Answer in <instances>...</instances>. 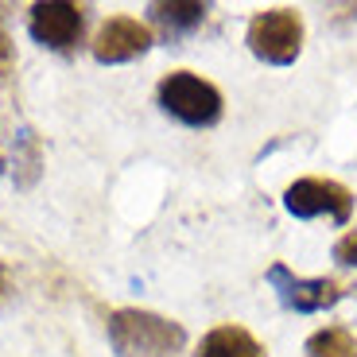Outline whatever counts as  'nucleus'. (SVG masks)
<instances>
[{"mask_svg": "<svg viewBox=\"0 0 357 357\" xmlns=\"http://www.w3.org/2000/svg\"><path fill=\"white\" fill-rule=\"evenodd\" d=\"M109 346L116 357H178V349L187 346V331L155 311L121 307L109 314Z\"/></svg>", "mask_w": 357, "mask_h": 357, "instance_id": "1", "label": "nucleus"}, {"mask_svg": "<svg viewBox=\"0 0 357 357\" xmlns=\"http://www.w3.org/2000/svg\"><path fill=\"white\" fill-rule=\"evenodd\" d=\"M155 101L167 116L187 128H210L222 121V93L214 82L198 78L190 70H171L155 86Z\"/></svg>", "mask_w": 357, "mask_h": 357, "instance_id": "2", "label": "nucleus"}, {"mask_svg": "<svg viewBox=\"0 0 357 357\" xmlns=\"http://www.w3.org/2000/svg\"><path fill=\"white\" fill-rule=\"evenodd\" d=\"M249 51L260 63L287 66L303 51V20L295 8H268L249 20Z\"/></svg>", "mask_w": 357, "mask_h": 357, "instance_id": "3", "label": "nucleus"}, {"mask_svg": "<svg viewBox=\"0 0 357 357\" xmlns=\"http://www.w3.org/2000/svg\"><path fill=\"white\" fill-rule=\"evenodd\" d=\"M284 210L291 218H331L346 225L354 218V195L334 178H295L284 190Z\"/></svg>", "mask_w": 357, "mask_h": 357, "instance_id": "4", "label": "nucleus"}, {"mask_svg": "<svg viewBox=\"0 0 357 357\" xmlns=\"http://www.w3.org/2000/svg\"><path fill=\"white\" fill-rule=\"evenodd\" d=\"M268 284L276 291V299L287 307V311H299V314H314V311H326L334 307L338 299H346L354 287L342 284V280H307V276H295L287 264H272L268 268Z\"/></svg>", "mask_w": 357, "mask_h": 357, "instance_id": "5", "label": "nucleus"}, {"mask_svg": "<svg viewBox=\"0 0 357 357\" xmlns=\"http://www.w3.org/2000/svg\"><path fill=\"white\" fill-rule=\"evenodd\" d=\"M27 31L39 47L59 54H74L86 39V8L78 4H63V0H47V4H31L27 16Z\"/></svg>", "mask_w": 357, "mask_h": 357, "instance_id": "6", "label": "nucleus"}, {"mask_svg": "<svg viewBox=\"0 0 357 357\" xmlns=\"http://www.w3.org/2000/svg\"><path fill=\"white\" fill-rule=\"evenodd\" d=\"M148 47H152V27L132 20V16H113V20H105L101 31L93 36V59L105 63V66L132 63V59H140Z\"/></svg>", "mask_w": 357, "mask_h": 357, "instance_id": "7", "label": "nucleus"}, {"mask_svg": "<svg viewBox=\"0 0 357 357\" xmlns=\"http://www.w3.org/2000/svg\"><path fill=\"white\" fill-rule=\"evenodd\" d=\"M206 12H210V4H178V0H155V4H148V16H152V24L160 27V36L167 43L195 36L198 27L206 24Z\"/></svg>", "mask_w": 357, "mask_h": 357, "instance_id": "8", "label": "nucleus"}, {"mask_svg": "<svg viewBox=\"0 0 357 357\" xmlns=\"http://www.w3.org/2000/svg\"><path fill=\"white\" fill-rule=\"evenodd\" d=\"M195 357H264V346L245 326L225 322V326H214V331L198 342Z\"/></svg>", "mask_w": 357, "mask_h": 357, "instance_id": "9", "label": "nucleus"}, {"mask_svg": "<svg viewBox=\"0 0 357 357\" xmlns=\"http://www.w3.org/2000/svg\"><path fill=\"white\" fill-rule=\"evenodd\" d=\"M12 148H16V187H31L39 178V171H43V148H39V136L31 132V128H20L16 140H12Z\"/></svg>", "mask_w": 357, "mask_h": 357, "instance_id": "10", "label": "nucleus"}, {"mask_svg": "<svg viewBox=\"0 0 357 357\" xmlns=\"http://www.w3.org/2000/svg\"><path fill=\"white\" fill-rule=\"evenodd\" d=\"M307 357H357V338L346 326H326L307 338Z\"/></svg>", "mask_w": 357, "mask_h": 357, "instance_id": "11", "label": "nucleus"}, {"mask_svg": "<svg viewBox=\"0 0 357 357\" xmlns=\"http://www.w3.org/2000/svg\"><path fill=\"white\" fill-rule=\"evenodd\" d=\"M334 260H338L342 268H357V229L342 233L338 245H334Z\"/></svg>", "mask_w": 357, "mask_h": 357, "instance_id": "12", "label": "nucleus"}, {"mask_svg": "<svg viewBox=\"0 0 357 357\" xmlns=\"http://www.w3.org/2000/svg\"><path fill=\"white\" fill-rule=\"evenodd\" d=\"M12 70H16V47H12L8 31L0 27V86L12 78Z\"/></svg>", "mask_w": 357, "mask_h": 357, "instance_id": "13", "label": "nucleus"}, {"mask_svg": "<svg viewBox=\"0 0 357 357\" xmlns=\"http://www.w3.org/2000/svg\"><path fill=\"white\" fill-rule=\"evenodd\" d=\"M12 299V276H8V264L0 260V303H8Z\"/></svg>", "mask_w": 357, "mask_h": 357, "instance_id": "14", "label": "nucleus"}, {"mask_svg": "<svg viewBox=\"0 0 357 357\" xmlns=\"http://www.w3.org/2000/svg\"><path fill=\"white\" fill-rule=\"evenodd\" d=\"M0 175H4V160H0Z\"/></svg>", "mask_w": 357, "mask_h": 357, "instance_id": "15", "label": "nucleus"}]
</instances>
